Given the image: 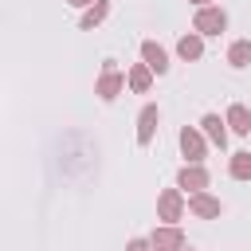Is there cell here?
Segmentation results:
<instances>
[{
    "mask_svg": "<svg viewBox=\"0 0 251 251\" xmlns=\"http://www.w3.org/2000/svg\"><path fill=\"white\" fill-rule=\"evenodd\" d=\"M224 24H227V16H224V12H200V16H196V27H200L204 35L224 31Z\"/></svg>",
    "mask_w": 251,
    "mask_h": 251,
    "instance_id": "1",
    "label": "cell"
},
{
    "mask_svg": "<svg viewBox=\"0 0 251 251\" xmlns=\"http://www.w3.org/2000/svg\"><path fill=\"white\" fill-rule=\"evenodd\" d=\"M227 122H231V129H235V133H251V114H247L243 106H231Z\"/></svg>",
    "mask_w": 251,
    "mask_h": 251,
    "instance_id": "2",
    "label": "cell"
},
{
    "mask_svg": "<svg viewBox=\"0 0 251 251\" xmlns=\"http://www.w3.org/2000/svg\"><path fill=\"white\" fill-rule=\"evenodd\" d=\"M141 51H145V59H149V67H153L157 75H161V71H169V63H165V51H161L157 43H145Z\"/></svg>",
    "mask_w": 251,
    "mask_h": 251,
    "instance_id": "3",
    "label": "cell"
},
{
    "mask_svg": "<svg viewBox=\"0 0 251 251\" xmlns=\"http://www.w3.org/2000/svg\"><path fill=\"white\" fill-rule=\"evenodd\" d=\"M153 122H157V106H145V114H141V133H137L141 145H149V137H153Z\"/></svg>",
    "mask_w": 251,
    "mask_h": 251,
    "instance_id": "4",
    "label": "cell"
},
{
    "mask_svg": "<svg viewBox=\"0 0 251 251\" xmlns=\"http://www.w3.org/2000/svg\"><path fill=\"white\" fill-rule=\"evenodd\" d=\"M204 129H208V137H212V141H216V145L224 149V141H227V133H224V122H220L216 114H208V118H204Z\"/></svg>",
    "mask_w": 251,
    "mask_h": 251,
    "instance_id": "5",
    "label": "cell"
},
{
    "mask_svg": "<svg viewBox=\"0 0 251 251\" xmlns=\"http://www.w3.org/2000/svg\"><path fill=\"white\" fill-rule=\"evenodd\" d=\"M180 149H184V157H192V161H200V137L196 133H180Z\"/></svg>",
    "mask_w": 251,
    "mask_h": 251,
    "instance_id": "6",
    "label": "cell"
},
{
    "mask_svg": "<svg viewBox=\"0 0 251 251\" xmlns=\"http://www.w3.org/2000/svg\"><path fill=\"white\" fill-rule=\"evenodd\" d=\"M231 173L243 180V176H251V153H235V161H231Z\"/></svg>",
    "mask_w": 251,
    "mask_h": 251,
    "instance_id": "7",
    "label": "cell"
},
{
    "mask_svg": "<svg viewBox=\"0 0 251 251\" xmlns=\"http://www.w3.org/2000/svg\"><path fill=\"white\" fill-rule=\"evenodd\" d=\"M235 67H247V59H251V43H235L231 47V55H227Z\"/></svg>",
    "mask_w": 251,
    "mask_h": 251,
    "instance_id": "8",
    "label": "cell"
},
{
    "mask_svg": "<svg viewBox=\"0 0 251 251\" xmlns=\"http://www.w3.org/2000/svg\"><path fill=\"white\" fill-rule=\"evenodd\" d=\"M176 243H180L176 231H157V235H153V247H161V251H169V247H176Z\"/></svg>",
    "mask_w": 251,
    "mask_h": 251,
    "instance_id": "9",
    "label": "cell"
},
{
    "mask_svg": "<svg viewBox=\"0 0 251 251\" xmlns=\"http://www.w3.org/2000/svg\"><path fill=\"white\" fill-rule=\"evenodd\" d=\"M204 180H208V176H204V173H200V169H192V173H188V169H184V173H180V184H184V188H200V184H204Z\"/></svg>",
    "mask_w": 251,
    "mask_h": 251,
    "instance_id": "10",
    "label": "cell"
},
{
    "mask_svg": "<svg viewBox=\"0 0 251 251\" xmlns=\"http://www.w3.org/2000/svg\"><path fill=\"white\" fill-rule=\"evenodd\" d=\"M192 208H196L200 216H216V212H220V204H216V200H208V196H196V200H192Z\"/></svg>",
    "mask_w": 251,
    "mask_h": 251,
    "instance_id": "11",
    "label": "cell"
},
{
    "mask_svg": "<svg viewBox=\"0 0 251 251\" xmlns=\"http://www.w3.org/2000/svg\"><path fill=\"white\" fill-rule=\"evenodd\" d=\"M180 55L184 59H196L200 55V39H180Z\"/></svg>",
    "mask_w": 251,
    "mask_h": 251,
    "instance_id": "12",
    "label": "cell"
},
{
    "mask_svg": "<svg viewBox=\"0 0 251 251\" xmlns=\"http://www.w3.org/2000/svg\"><path fill=\"white\" fill-rule=\"evenodd\" d=\"M114 90H118V75H106L102 78V98H114Z\"/></svg>",
    "mask_w": 251,
    "mask_h": 251,
    "instance_id": "13",
    "label": "cell"
},
{
    "mask_svg": "<svg viewBox=\"0 0 251 251\" xmlns=\"http://www.w3.org/2000/svg\"><path fill=\"white\" fill-rule=\"evenodd\" d=\"M102 16H106V4H98V8H94V12L86 16V20H82V27H94V24L102 20Z\"/></svg>",
    "mask_w": 251,
    "mask_h": 251,
    "instance_id": "14",
    "label": "cell"
},
{
    "mask_svg": "<svg viewBox=\"0 0 251 251\" xmlns=\"http://www.w3.org/2000/svg\"><path fill=\"white\" fill-rule=\"evenodd\" d=\"M129 78H133V86H137V90H145V86H149V75H145V67H137Z\"/></svg>",
    "mask_w": 251,
    "mask_h": 251,
    "instance_id": "15",
    "label": "cell"
},
{
    "mask_svg": "<svg viewBox=\"0 0 251 251\" xmlns=\"http://www.w3.org/2000/svg\"><path fill=\"white\" fill-rule=\"evenodd\" d=\"M161 208H165V216H169V220H173V216H176V196H173V192H169V196H165V200H161Z\"/></svg>",
    "mask_w": 251,
    "mask_h": 251,
    "instance_id": "16",
    "label": "cell"
},
{
    "mask_svg": "<svg viewBox=\"0 0 251 251\" xmlns=\"http://www.w3.org/2000/svg\"><path fill=\"white\" fill-rule=\"evenodd\" d=\"M126 251H145V243H141V239H133V243H129Z\"/></svg>",
    "mask_w": 251,
    "mask_h": 251,
    "instance_id": "17",
    "label": "cell"
},
{
    "mask_svg": "<svg viewBox=\"0 0 251 251\" xmlns=\"http://www.w3.org/2000/svg\"><path fill=\"white\" fill-rule=\"evenodd\" d=\"M71 4H90V0H71Z\"/></svg>",
    "mask_w": 251,
    "mask_h": 251,
    "instance_id": "18",
    "label": "cell"
}]
</instances>
